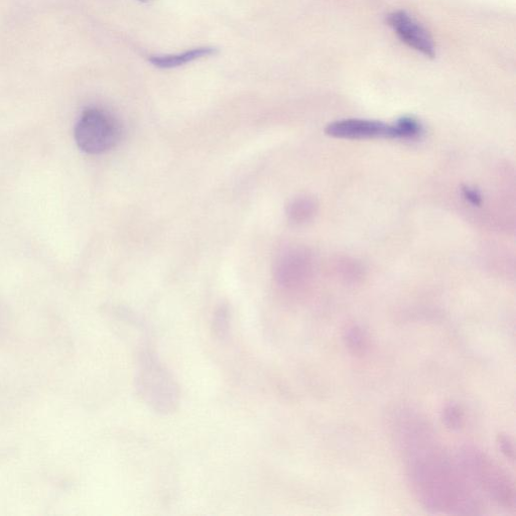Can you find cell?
Returning <instances> with one entry per match:
<instances>
[{
    "mask_svg": "<svg viewBox=\"0 0 516 516\" xmlns=\"http://www.w3.org/2000/svg\"><path fill=\"white\" fill-rule=\"evenodd\" d=\"M463 193H464L465 198L469 202H471L474 205H480L481 197H480V195L475 190H472V189H469V188H465L463 190Z\"/></svg>",
    "mask_w": 516,
    "mask_h": 516,
    "instance_id": "5bb4252c",
    "label": "cell"
},
{
    "mask_svg": "<svg viewBox=\"0 0 516 516\" xmlns=\"http://www.w3.org/2000/svg\"><path fill=\"white\" fill-rule=\"evenodd\" d=\"M398 139L413 140L422 134V125L414 117L405 116L395 123Z\"/></svg>",
    "mask_w": 516,
    "mask_h": 516,
    "instance_id": "8fae6325",
    "label": "cell"
},
{
    "mask_svg": "<svg viewBox=\"0 0 516 516\" xmlns=\"http://www.w3.org/2000/svg\"><path fill=\"white\" fill-rule=\"evenodd\" d=\"M275 274L278 283L284 288L301 286L307 275L306 260L302 253L291 251L281 256Z\"/></svg>",
    "mask_w": 516,
    "mask_h": 516,
    "instance_id": "52a82bcc",
    "label": "cell"
},
{
    "mask_svg": "<svg viewBox=\"0 0 516 516\" xmlns=\"http://www.w3.org/2000/svg\"><path fill=\"white\" fill-rule=\"evenodd\" d=\"M216 53L217 50L213 47H199L178 54L153 56L150 58V62L159 69H174L206 57H211Z\"/></svg>",
    "mask_w": 516,
    "mask_h": 516,
    "instance_id": "ba28073f",
    "label": "cell"
},
{
    "mask_svg": "<svg viewBox=\"0 0 516 516\" xmlns=\"http://www.w3.org/2000/svg\"><path fill=\"white\" fill-rule=\"evenodd\" d=\"M441 418L444 425L452 431H459L465 425L464 411L456 404L446 405L442 411Z\"/></svg>",
    "mask_w": 516,
    "mask_h": 516,
    "instance_id": "7c38bea8",
    "label": "cell"
},
{
    "mask_svg": "<svg viewBox=\"0 0 516 516\" xmlns=\"http://www.w3.org/2000/svg\"><path fill=\"white\" fill-rule=\"evenodd\" d=\"M120 138L119 123L103 109L85 110L75 126V141L78 147L90 155H100L112 150Z\"/></svg>",
    "mask_w": 516,
    "mask_h": 516,
    "instance_id": "3957f363",
    "label": "cell"
},
{
    "mask_svg": "<svg viewBox=\"0 0 516 516\" xmlns=\"http://www.w3.org/2000/svg\"><path fill=\"white\" fill-rule=\"evenodd\" d=\"M343 341L348 351L355 356L364 355L369 347L368 335L358 325H351L345 329Z\"/></svg>",
    "mask_w": 516,
    "mask_h": 516,
    "instance_id": "9c48e42d",
    "label": "cell"
},
{
    "mask_svg": "<svg viewBox=\"0 0 516 516\" xmlns=\"http://www.w3.org/2000/svg\"><path fill=\"white\" fill-rule=\"evenodd\" d=\"M389 428L411 490L426 509L440 514L481 513L471 483L427 419L412 409L399 408L391 414Z\"/></svg>",
    "mask_w": 516,
    "mask_h": 516,
    "instance_id": "6da1fadb",
    "label": "cell"
},
{
    "mask_svg": "<svg viewBox=\"0 0 516 516\" xmlns=\"http://www.w3.org/2000/svg\"><path fill=\"white\" fill-rule=\"evenodd\" d=\"M315 212V203L307 197H301L293 200L287 209L289 219L295 223H304L308 221Z\"/></svg>",
    "mask_w": 516,
    "mask_h": 516,
    "instance_id": "30bf717a",
    "label": "cell"
},
{
    "mask_svg": "<svg viewBox=\"0 0 516 516\" xmlns=\"http://www.w3.org/2000/svg\"><path fill=\"white\" fill-rule=\"evenodd\" d=\"M458 463L468 481L506 509L515 508V486L509 475L484 451L464 446Z\"/></svg>",
    "mask_w": 516,
    "mask_h": 516,
    "instance_id": "7a4b0ae2",
    "label": "cell"
},
{
    "mask_svg": "<svg viewBox=\"0 0 516 516\" xmlns=\"http://www.w3.org/2000/svg\"><path fill=\"white\" fill-rule=\"evenodd\" d=\"M387 23L402 42L427 58H435L436 46L428 31L414 18L403 11L392 13Z\"/></svg>",
    "mask_w": 516,
    "mask_h": 516,
    "instance_id": "8992f818",
    "label": "cell"
},
{
    "mask_svg": "<svg viewBox=\"0 0 516 516\" xmlns=\"http://www.w3.org/2000/svg\"><path fill=\"white\" fill-rule=\"evenodd\" d=\"M140 2L146 3V2H149V0H140Z\"/></svg>",
    "mask_w": 516,
    "mask_h": 516,
    "instance_id": "9a60e30c",
    "label": "cell"
},
{
    "mask_svg": "<svg viewBox=\"0 0 516 516\" xmlns=\"http://www.w3.org/2000/svg\"><path fill=\"white\" fill-rule=\"evenodd\" d=\"M326 134L337 139L366 140V139H398L395 124L365 119H344L330 123Z\"/></svg>",
    "mask_w": 516,
    "mask_h": 516,
    "instance_id": "5b68a950",
    "label": "cell"
},
{
    "mask_svg": "<svg viewBox=\"0 0 516 516\" xmlns=\"http://www.w3.org/2000/svg\"><path fill=\"white\" fill-rule=\"evenodd\" d=\"M496 444L499 451L508 460L513 461L515 458L514 445L511 438L506 434H499L496 439Z\"/></svg>",
    "mask_w": 516,
    "mask_h": 516,
    "instance_id": "4fadbf2b",
    "label": "cell"
},
{
    "mask_svg": "<svg viewBox=\"0 0 516 516\" xmlns=\"http://www.w3.org/2000/svg\"><path fill=\"white\" fill-rule=\"evenodd\" d=\"M138 382L142 397L153 409L160 413L175 410L179 400L178 386L155 356L148 354L142 360Z\"/></svg>",
    "mask_w": 516,
    "mask_h": 516,
    "instance_id": "277c9868",
    "label": "cell"
}]
</instances>
